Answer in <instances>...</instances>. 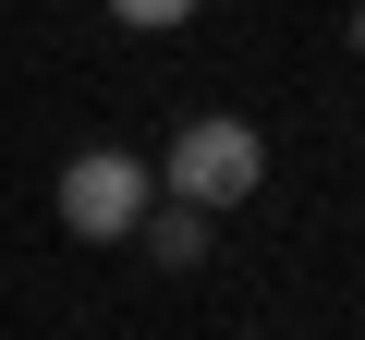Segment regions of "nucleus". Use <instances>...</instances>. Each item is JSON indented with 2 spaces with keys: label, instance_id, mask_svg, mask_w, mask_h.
Instances as JSON below:
<instances>
[{
  "label": "nucleus",
  "instance_id": "f257e3e1",
  "mask_svg": "<svg viewBox=\"0 0 365 340\" xmlns=\"http://www.w3.org/2000/svg\"><path fill=\"white\" fill-rule=\"evenodd\" d=\"M158 183H170L182 207H244V195L268 183V146H256V122L207 110V122H182V134H170V158H158Z\"/></svg>",
  "mask_w": 365,
  "mask_h": 340
},
{
  "label": "nucleus",
  "instance_id": "f03ea898",
  "mask_svg": "<svg viewBox=\"0 0 365 340\" xmlns=\"http://www.w3.org/2000/svg\"><path fill=\"white\" fill-rule=\"evenodd\" d=\"M146 183H158V170H146L134 146H86V158L61 170V231H86V243H122V231L146 219Z\"/></svg>",
  "mask_w": 365,
  "mask_h": 340
},
{
  "label": "nucleus",
  "instance_id": "7ed1b4c3",
  "mask_svg": "<svg viewBox=\"0 0 365 340\" xmlns=\"http://www.w3.org/2000/svg\"><path fill=\"white\" fill-rule=\"evenodd\" d=\"M134 231H146V255H158V267H207V207H182V195H170V207H158V219H134Z\"/></svg>",
  "mask_w": 365,
  "mask_h": 340
},
{
  "label": "nucleus",
  "instance_id": "20e7f679",
  "mask_svg": "<svg viewBox=\"0 0 365 340\" xmlns=\"http://www.w3.org/2000/svg\"><path fill=\"white\" fill-rule=\"evenodd\" d=\"M110 13H122V25H182L195 0H110Z\"/></svg>",
  "mask_w": 365,
  "mask_h": 340
}]
</instances>
